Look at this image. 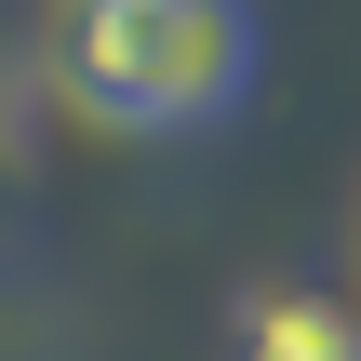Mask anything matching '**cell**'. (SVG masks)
I'll return each instance as SVG.
<instances>
[{
    "label": "cell",
    "mask_w": 361,
    "mask_h": 361,
    "mask_svg": "<svg viewBox=\"0 0 361 361\" xmlns=\"http://www.w3.org/2000/svg\"><path fill=\"white\" fill-rule=\"evenodd\" d=\"M255 80V0H54V94L94 134H201Z\"/></svg>",
    "instance_id": "1"
},
{
    "label": "cell",
    "mask_w": 361,
    "mask_h": 361,
    "mask_svg": "<svg viewBox=\"0 0 361 361\" xmlns=\"http://www.w3.org/2000/svg\"><path fill=\"white\" fill-rule=\"evenodd\" d=\"M228 361H361V308L348 295H308V281H268V295H241Z\"/></svg>",
    "instance_id": "2"
}]
</instances>
